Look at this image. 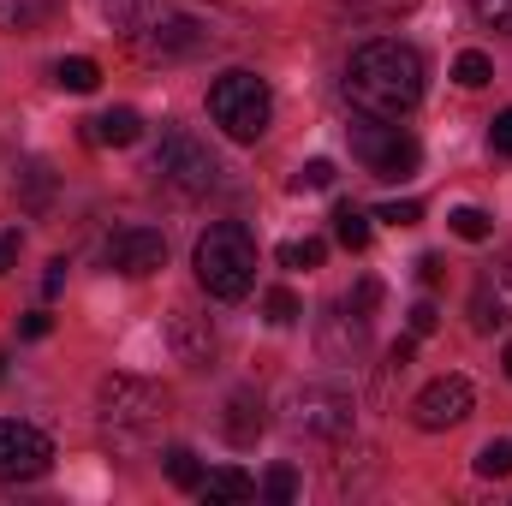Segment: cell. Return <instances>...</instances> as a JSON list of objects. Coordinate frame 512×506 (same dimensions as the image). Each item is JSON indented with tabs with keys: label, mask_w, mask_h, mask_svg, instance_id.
<instances>
[{
	"label": "cell",
	"mask_w": 512,
	"mask_h": 506,
	"mask_svg": "<svg viewBox=\"0 0 512 506\" xmlns=\"http://www.w3.org/2000/svg\"><path fill=\"white\" fill-rule=\"evenodd\" d=\"M423 54L411 42H393L376 36L364 48H352L346 60V102L364 114V120H405L417 102H423Z\"/></svg>",
	"instance_id": "cell-1"
},
{
	"label": "cell",
	"mask_w": 512,
	"mask_h": 506,
	"mask_svg": "<svg viewBox=\"0 0 512 506\" xmlns=\"http://www.w3.org/2000/svg\"><path fill=\"white\" fill-rule=\"evenodd\" d=\"M197 280L209 298L221 304H239L245 292L256 286V239L239 227V221H215L203 239H197Z\"/></svg>",
	"instance_id": "cell-2"
},
{
	"label": "cell",
	"mask_w": 512,
	"mask_h": 506,
	"mask_svg": "<svg viewBox=\"0 0 512 506\" xmlns=\"http://www.w3.org/2000/svg\"><path fill=\"white\" fill-rule=\"evenodd\" d=\"M96 417H102V429L114 435V441H149L155 429H161V417H167V393L155 387V381L143 376H108L96 387Z\"/></svg>",
	"instance_id": "cell-3"
},
{
	"label": "cell",
	"mask_w": 512,
	"mask_h": 506,
	"mask_svg": "<svg viewBox=\"0 0 512 506\" xmlns=\"http://www.w3.org/2000/svg\"><path fill=\"white\" fill-rule=\"evenodd\" d=\"M209 114H215V126L227 131L233 143H256L268 131V120H274V90L256 72L233 66V72H221L209 84Z\"/></svg>",
	"instance_id": "cell-4"
},
{
	"label": "cell",
	"mask_w": 512,
	"mask_h": 506,
	"mask_svg": "<svg viewBox=\"0 0 512 506\" xmlns=\"http://www.w3.org/2000/svg\"><path fill=\"white\" fill-rule=\"evenodd\" d=\"M352 155L387 179V185H399V179H411L417 167H423V143L411 137V131H399L393 120H370V126H352Z\"/></svg>",
	"instance_id": "cell-5"
},
{
	"label": "cell",
	"mask_w": 512,
	"mask_h": 506,
	"mask_svg": "<svg viewBox=\"0 0 512 506\" xmlns=\"http://www.w3.org/2000/svg\"><path fill=\"white\" fill-rule=\"evenodd\" d=\"M352 417H358L352 393H346V387H328V381L292 387V399H286V423H292L298 435H316V441H340V435H352Z\"/></svg>",
	"instance_id": "cell-6"
},
{
	"label": "cell",
	"mask_w": 512,
	"mask_h": 506,
	"mask_svg": "<svg viewBox=\"0 0 512 506\" xmlns=\"http://www.w3.org/2000/svg\"><path fill=\"white\" fill-rule=\"evenodd\" d=\"M155 173H161L173 191H191V197H203V191L221 185L215 149H209L203 137H191V131H167V137L155 143Z\"/></svg>",
	"instance_id": "cell-7"
},
{
	"label": "cell",
	"mask_w": 512,
	"mask_h": 506,
	"mask_svg": "<svg viewBox=\"0 0 512 506\" xmlns=\"http://www.w3.org/2000/svg\"><path fill=\"white\" fill-rule=\"evenodd\" d=\"M54 471V441L36 423L0 417V483H36Z\"/></svg>",
	"instance_id": "cell-8"
},
{
	"label": "cell",
	"mask_w": 512,
	"mask_h": 506,
	"mask_svg": "<svg viewBox=\"0 0 512 506\" xmlns=\"http://www.w3.org/2000/svg\"><path fill=\"white\" fill-rule=\"evenodd\" d=\"M131 42H137L149 60H179V54H197V48L209 42V30H203L197 18L173 12V6H155V12L131 30Z\"/></svg>",
	"instance_id": "cell-9"
},
{
	"label": "cell",
	"mask_w": 512,
	"mask_h": 506,
	"mask_svg": "<svg viewBox=\"0 0 512 506\" xmlns=\"http://www.w3.org/2000/svg\"><path fill=\"white\" fill-rule=\"evenodd\" d=\"M471 405H477L471 381L465 376H441V381H429V387L411 399V423H417L423 435H441V429H459V423L471 417Z\"/></svg>",
	"instance_id": "cell-10"
},
{
	"label": "cell",
	"mask_w": 512,
	"mask_h": 506,
	"mask_svg": "<svg viewBox=\"0 0 512 506\" xmlns=\"http://www.w3.org/2000/svg\"><path fill=\"white\" fill-rule=\"evenodd\" d=\"M108 268L114 274H131V280H143V274H155L161 262H167V239L155 233V227H120L114 239H108Z\"/></svg>",
	"instance_id": "cell-11"
},
{
	"label": "cell",
	"mask_w": 512,
	"mask_h": 506,
	"mask_svg": "<svg viewBox=\"0 0 512 506\" xmlns=\"http://www.w3.org/2000/svg\"><path fill=\"white\" fill-rule=\"evenodd\" d=\"M364 352H370V322H364V310H352V304L328 310V316H322V358L352 364V358H364Z\"/></svg>",
	"instance_id": "cell-12"
},
{
	"label": "cell",
	"mask_w": 512,
	"mask_h": 506,
	"mask_svg": "<svg viewBox=\"0 0 512 506\" xmlns=\"http://www.w3.org/2000/svg\"><path fill=\"white\" fill-rule=\"evenodd\" d=\"M167 340H173V358H179V364H191V370H203V364L215 358V346H221V340H215V328H209L203 316H185V310L167 322Z\"/></svg>",
	"instance_id": "cell-13"
},
{
	"label": "cell",
	"mask_w": 512,
	"mask_h": 506,
	"mask_svg": "<svg viewBox=\"0 0 512 506\" xmlns=\"http://www.w3.org/2000/svg\"><path fill=\"white\" fill-rule=\"evenodd\" d=\"M221 429H227V441H233V447H251L256 435H262V399H256V393H233V399H227V423H221Z\"/></svg>",
	"instance_id": "cell-14"
},
{
	"label": "cell",
	"mask_w": 512,
	"mask_h": 506,
	"mask_svg": "<svg viewBox=\"0 0 512 506\" xmlns=\"http://www.w3.org/2000/svg\"><path fill=\"white\" fill-rule=\"evenodd\" d=\"M90 137L96 143H108V149H126L143 137V120H137V108H108V114H96L90 120Z\"/></svg>",
	"instance_id": "cell-15"
},
{
	"label": "cell",
	"mask_w": 512,
	"mask_h": 506,
	"mask_svg": "<svg viewBox=\"0 0 512 506\" xmlns=\"http://www.w3.org/2000/svg\"><path fill=\"white\" fill-rule=\"evenodd\" d=\"M197 495H203V501H251V495H256V483L245 477V471L221 465V471H209V477L197 483Z\"/></svg>",
	"instance_id": "cell-16"
},
{
	"label": "cell",
	"mask_w": 512,
	"mask_h": 506,
	"mask_svg": "<svg viewBox=\"0 0 512 506\" xmlns=\"http://www.w3.org/2000/svg\"><path fill=\"white\" fill-rule=\"evenodd\" d=\"M54 84H60V90H72V96H90V90L102 84V66H96V60H84V54H72V60H60V66H54Z\"/></svg>",
	"instance_id": "cell-17"
},
{
	"label": "cell",
	"mask_w": 512,
	"mask_h": 506,
	"mask_svg": "<svg viewBox=\"0 0 512 506\" xmlns=\"http://www.w3.org/2000/svg\"><path fill=\"white\" fill-rule=\"evenodd\" d=\"M370 233H376V227H370V215H364V209H352V203H340V209H334V239H340L346 251H364V245H370Z\"/></svg>",
	"instance_id": "cell-18"
},
{
	"label": "cell",
	"mask_w": 512,
	"mask_h": 506,
	"mask_svg": "<svg viewBox=\"0 0 512 506\" xmlns=\"http://www.w3.org/2000/svg\"><path fill=\"white\" fill-rule=\"evenodd\" d=\"M483 298L495 304V316L512 322V256H501L495 268H489V280H483Z\"/></svg>",
	"instance_id": "cell-19"
},
{
	"label": "cell",
	"mask_w": 512,
	"mask_h": 506,
	"mask_svg": "<svg viewBox=\"0 0 512 506\" xmlns=\"http://www.w3.org/2000/svg\"><path fill=\"white\" fill-rule=\"evenodd\" d=\"M453 78H459V90H483V84L495 78V60H489L483 48H465V54L453 60Z\"/></svg>",
	"instance_id": "cell-20"
},
{
	"label": "cell",
	"mask_w": 512,
	"mask_h": 506,
	"mask_svg": "<svg viewBox=\"0 0 512 506\" xmlns=\"http://www.w3.org/2000/svg\"><path fill=\"white\" fill-rule=\"evenodd\" d=\"M155 6H161V0H102V18H108L114 30H126V36H131V30H137Z\"/></svg>",
	"instance_id": "cell-21"
},
{
	"label": "cell",
	"mask_w": 512,
	"mask_h": 506,
	"mask_svg": "<svg viewBox=\"0 0 512 506\" xmlns=\"http://www.w3.org/2000/svg\"><path fill=\"white\" fill-rule=\"evenodd\" d=\"M340 12H352V18H405V12H417L423 0H334Z\"/></svg>",
	"instance_id": "cell-22"
},
{
	"label": "cell",
	"mask_w": 512,
	"mask_h": 506,
	"mask_svg": "<svg viewBox=\"0 0 512 506\" xmlns=\"http://www.w3.org/2000/svg\"><path fill=\"white\" fill-rule=\"evenodd\" d=\"M334 179H340V167H334L328 155H316V161H304V167L292 173V191H298V197H304V191H328Z\"/></svg>",
	"instance_id": "cell-23"
},
{
	"label": "cell",
	"mask_w": 512,
	"mask_h": 506,
	"mask_svg": "<svg viewBox=\"0 0 512 506\" xmlns=\"http://www.w3.org/2000/svg\"><path fill=\"white\" fill-rule=\"evenodd\" d=\"M447 227H453L465 245H483V239L495 233V221H489L483 209H471V203H465V209H453V215H447Z\"/></svg>",
	"instance_id": "cell-24"
},
{
	"label": "cell",
	"mask_w": 512,
	"mask_h": 506,
	"mask_svg": "<svg viewBox=\"0 0 512 506\" xmlns=\"http://www.w3.org/2000/svg\"><path fill=\"white\" fill-rule=\"evenodd\" d=\"M167 483H173V489H197V483H203L191 447H167Z\"/></svg>",
	"instance_id": "cell-25"
},
{
	"label": "cell",
	"mask_w": 512,
	"mask_h": 506,
	"mask_svg": "<svg viewBox=\"0 0 512 506\" xmlns=\"http://www.w3.org/2000/svg\"><path fill=\"white\" fill-rule=\"evenodd\" d=\"M262 310H268V322H274V328H292V322L304 316V304H298V292H286V286H274V292L262 298Z\"/></svg>",
	"instance_id": "cell-26"
},
{
	"label": "cell",
	"mask_w": 512,
	"mask_h": 506,
	"mask_svg": "<svg viewBox=\"0 0 512 506\" xmlns=\"http://www.w3.org/2000/svg\"><path fill=\"white\" fill-rule=\"evenodd\" d=\"M280 262L286 268H322L328 262V245L322 239H292V245H280Z\"/></svg>",
	"instance_id": "cell-27"
},
{
	"label": "cell",
	"mask_w": 512,
	"mask_h": 506,
	"mask_svg": "<svg viewBox=\"0 0 512 506\" xmlns=\"http://www.w3.org/2000/svg\"><path fill=\"white\" fill-rule=\"evenodd\" d=\"M477 477H512V441H489L477 453Z\"/></svg>",
	"instance_id": "cell-28"
},
{
	"label": "cell",
	"mask_w": 512,
	"mask_h": 506,
	"mask_svg": "<svg viewBox=\"0 0 512 506\" xmlns=\"http://www.w3.org/2000/svg\"><path fill=\"white\" fill-rule=\"evenodd\" d=\"M262 495H268V501H298V471H292V465H274V471H268V477H262Z\"/></svg>",
	"instance_id": "cell-29"
},
{
	"label": "cell",
	"mask_w": 512,
	"mask_h": 506,
	"mask_svg": "<svg viewBox=\"0 0 512 506\" xmlns=\"http://www.w3.org/2000/svg\"><path fill=\"white\" fill-rule=\"evenodd\" d=\"M376 221H387V227H417V221H423V203H411V197H405V203H382Z\"/></svg>",
	"instance_id": "cell-30"
},
{
	"label": "cell",
	"mask_w": 512,
	"mask_h": 506,
	"mask_svg": "<svg viewBox=\"0 0 512 506\" xmlns=\"http://www.w3.org/2000/svg\"><path fill=\"white\" fill-rule=\"evenodd\" d=\"M471 12H477L489 30H512V0H471Z\"/></svg>",
	"instance_id": "cell-31"
},
{
	"label": "cell",
	"mask_w": 512,
	"mask_h": 506,
	"mask_svg": "<svg viewBox=\"0 0 512 506\" xmlns=\"http://www.w3.org/2000/svg\"><path fill=\"white\" fill-rule=\"evenodd\" d=\"M435 328H441V310H435L429 298H423V304H411V340H429Z\"/></svg>",
	"instance_id": "cell-32"
},
{
	"label": "cell",
	"mask_w": 512,
	"mask_h": 506,
	"mask_svg": "<svg viewBox=\"0 0 512 506\" xmlns=\"http://www.w3.org/2000/svg\"><path fill=\"white\" fill-rule=\"evenodd\" d=\"M24 191H30V203H36V209L48 203V167H42V161H30V167H24Z\"/></svg>",
	"instance_id": "cell-33"
},
{
	"label": "cell",
	"mask_w": 512,
	"mask_h": 506,
	"mask_svg": "<svg viewBox=\"0 0 512 506\" xmlns=\"http://www.w3.org/2000/svg\"><path fill=\"white\" fill-rule=\"evenodd\" d=\"M489 143H495V155H512V108H507V114H495V126H489Z\"/></svg>",
	"instance_id": "cell-34"
},
{
	"label": "cell",
	"mask_w": 512,
	"mask_h": 506,
	"mask_svg": "<svg viewBox=\"0 0 512 506\" xmlns=\"http://www.w3.org/2000/svg\"><path fill=\"white\" fill-rule=\"evenodd\" d=\"M382 304V280H358V292H352V310H376Z\"/></svg>",
	"instance_id": "cell-35"
},
{
	"label": "cell",
	"mask_w": 512,
	"mask_h": 506,
	"mask_svg": "<svg viewBox=\"0 0 512 506\" xmlns=\"http://www.w3.org/2000/svg\"><path fill=\"white\" fill-rule=\"evenodd\" d=\"M60 286H66V262H48V274H42V298H60Z\"/></svg>",
	"instance_id": "cell-36"
},
{
	"label": "cell",
	"mask_w": 512,
	"mask_h": 506,
	"mask_svg": "<svg viewBox=\"0 0 512 506\" xmlns=\"http://www.w3.org/2000/svg\"><path fill=\"white\" fill-rule=\"evenodd\" d=\"M18 251H24V239H18V233H0V274L18 262Z\"/></svg>",
	"instance_id": "cell-37"
},
{
	"label": "cell",
	"mask_w": 512,
	"mask_h": 506,
	"mask_svg": "<svg viewBox=\"0 0 512 506\" xmlns=\"http://www.w3.org/2000/svg\"><path fill=\"white\" fill-rule=\"evenodd\" d=\"M441 274H447L441 256H423V262H417V280H423V286H441Z\"/></svg>",
	"instance_id": "cell-38"
},
{
	"label": "cell",
	"mask_w": 512,
	"mask_h": 506,
	"mask_svg": "<svg viewBox=\"0 0 512 506\" xmlns=\"http://www.w3.org/2000/svg\"><path fill=\"white\" fill-rule=\"evenodd\" d=\"M48 328H54V322H48V316H42V310H36V316H24V322H18V334H24V340H42V334H48Z\"/></svg>",
	"instance_id": "cell-39"
},
{
	"label": "cell",
	"mask_w": 512,
	"mask_h": 506,
	"mask_svg": "<svg viewBox=\"0 0 512 506\" xmlns=\"http://www.w3.org/2000/svg\"><path fill=\"white\" fill-rule=\"evenodd\" d=\"M501 358H507V376H512V346H507V352H501Z\"/></svg>",
	"instance_id": "cell-40"
}]
</instances>
